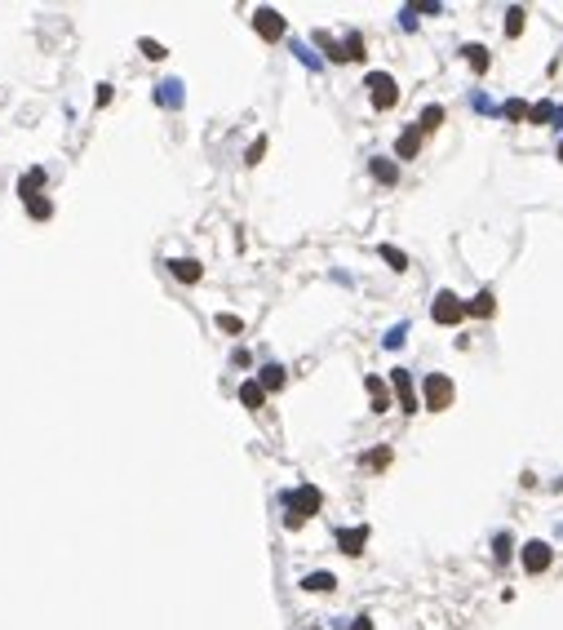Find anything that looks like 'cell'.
<instances>
[{
  "instance_id": "ffe728a7",
  "label": "cell",
  "mask_w": 563,
  "mask_h": 630,
  "mask_svg": "<svg viewBox=\"0 0 563 630\" xmlns=\"http://www.w3.org/2000/svg\"><path fill=\"white\" fill-rule=\"evenodd\" d=\"M373 178H377V183H395V178H399V169H395L390 160H373Z\"/></svg>"
},
{
  "instance_id": "5bb4252c",
  "label": "cell",
  "mask_w": 563,
  "mask_h": 630,
  "mask_svg": "<svg viewBox=\"0 0 563 630\" xmlns=\"http://www.w3.org/2000/svg\"><path fill=\"white\" fill-rule=\"evenodd\" d=\"M493 311H497V298L488 293V289H484V293H475L470 302H466V315H493Z\"/></svg>"
},
{
  "instance_id": "83f0119b",
  "label": "cell",
  "mask_w": 563,
  "mask_h": 630,
  "mask_svg": "<svg viewBox=\"0 0 563 630\" xmlns=\"http://www.w3.org/2000/svg\"><path fill=\"white\" fill-rule=\"evenodd\" d=\"M510 551H514V546H510V537L501 532V537H497V560H510Z\"/></svg>"
},
{
  "instance_id": "4fadbf2b",
  "label": "cell",
  "mask_w": 563,
  "mask_h": 630,
  "mask_svg": "<svg viewBox=\"0 0 563 630\" xmlns=\"http://www.w3.org/2000/svg\"><path fill=\"white\" fill-rule=\"evenodd\" d=\"M338 586V577L333 573H310V577H302V590H310V595H324V590H333Z\"/></svg>"
},
{
  "instance_id": "ba28073f",
  "label": "cell",
  "mask_w": 563,
  "mask_h": 630,
  "mask_svg": "<svg viewBox=\"0 0 563 630\" xmlns=\"http://www.w3.org/2000/svg\"><path fill=\"white\" fill-rule=\"evenodd\" d=\"M364 546H368V528H364V524L338 532V551H342V555H364Z\"/></svg>"
},
{
  "instance_id": "8fae6325",
  "label": "cell",
  "mask_w": 563,
  "mask_h": 630,
  "mask_svg": "<svg viewBox=\"0 0 563 630\" xmlns=\"http://www.w3.org/2000/svg\"><path fill=\"white\" fill-rule=\"evenodd\" d=\"M169 266H173V275H177V280H182V284H196L200 275H205V271H200V262H196V258H177V262H169Z\"/></svg>"
},
{
  "instance_id": "603a6c76",
  "label": "cell",
  "mask_w": 563,
  "mask_h": 630,
  "mask_svg": "<svg viewBox=\"0 0 563 630\" xmlns=\"http://www.w3.org/2000/svg\"><path fill=\"white\" fill-rule=\"evenodd\" d=\"M528 120H532V125H546V120H555V107L537 102V107H528Z\"/></svg>"
},
{
  "instance_id": "5b68a950",
  "label": "cell",
  "mask_w": 563,
  "mask_h": 630,
  "mask_svg": "<svg viewBox=\"0 0 563 630\" xmlns=\"http://www.w3.org/2000/svg\"><path fill=\"white\" fill-rule=\"evenodd\" d=\"M390 391H395V399H399L404 413H417V391H413L409 369H395V373H390Z\"/></svg>"
},
{
  "instance_id": "7c38bea8",
  "label": "cell",
  "mask_w": 563,
  "mask_h": 630,
  "mask_svg": "<svg viewBox=\"0 0 563 630\" xmlns=\"http://www.w3.org/2000/svg\"><path fill=\"white\" fill-rule=\"evenodd\" d=\"M422 151V129H404V138H399V160H413V155Z\"/></svg>"
},
{
  "instance_id": "3957f363",
  "label": "cell",
  "mask_w": 563,
  "mask_h": 630,
  "mask_svg": "<svg viewBox=\"0 0 563 630\" xmlns=\"http://www.w3.org/2000/svg\"><path fill=\"white\" fill-rule=\"evenodd\" d=\"M368 93H373L377 112H390V107L399 102V84H395V76H386V71H373V76H368Z\"/></svg>"
},
{
  "instance_id": "30bf717a",
  "label": "cell",
  "mask_w": 563,
  "mask_h": 630,
  "mask_svg": "<svg viewBox=\"0 0 563 630\" xmlns=\"http://www.w3.org/2000/svg\"><path fill=\"white\" fill-rule=\"evenodd\" d=\"M239 404H244V408H262V404H267V386H262V382H244V386H239Z\"/></svg>"
},
{
  "instance_id": "484cf974",
  "label": "cell",
  "mask_w": 563,
  "mask_h": 630,
  "mask_svg": "<svg viewBox=\"0 0 563 630\" xmlns=\"http://www.w3.org/2000/svg\"><path fill=\"white\" fill-rule=\"evenodd\" d=\"M218 329H226V333H239L244 324H239V315H218Z\"/></svg>"
},
{
  "instance_id": "d6986e66",
  "label": "cell",
  "mask_w": 563,
  "mask_h": 630,
  "mask_svg": "<svg viewBox=\"0 0 563 630\" xmlns=\"http://www.w3.org/2000/svg\"><path fill=\"white\" fill-rule=\"evenodd\" d=\"M381 258L390 262V271H409V258H404V253L395 249V245H381Z\"/></svg>"
},
{
  "instance_id": "7402d4cb",
  "label": "cell",
  "mask_w": 563,
  "mask_h": 630,
  "mask_svg": "<svg viewBox=\"0 0 563 630\" xmlns=\"http://www.w3.org/2000/svg\"><path fill=\"white\" fill-rule=\"evenodd\" d=\"M27 213L35 217V222H45V217H49V213H54V204H49V200H40V196H35V200H27Z\"/></svg>"
},
{
  "instance_id": "4dcf8cb0",
  "label": "cell",
  "mask_w": 563,
  "mask_h": 630,
  "mask_svg": "<svg viewBox=\"0 0 563 630\" xmlns=\"http://www.w3.org/2000/svg\"><path fill=\"white\" fill-rule=\"evenodd\" d=\"M386 346H404V324H399V329H390V333H386Z\"/></svg>"
},
{
  "instance_id": "cb8c5ba5",
  "label": "cell",
  "mask_w": 563,
  "mask_h": 630,
  "mask_svg": "<svg viewBox=\"0 0 563 630\" xmlns=\"http://www.w3.org/2000/svg\"><path fill=\"white\" fill-rule=\"evenodd\" d=\"M523 18H528V14H523V9L514 5L510 14H506V36H519V31H523Z\"/></svg>"
},
{
  "instance_id": "f546056e",
  "label": "cell",
  "mask_w": 563,
  "mask_h": 630,
  "mask_svg": "<svg viewBox=\"0 0 563 630\" xmlns=\"http://www.w3.org/2000/svg\"><path fill=\"white\" fill-rule=\"evenodd\" d=\"M262 155H267V142H253V147H248V164H257Z\"/></svg>"
},
{
  "instance_id": "9c48e42d",
  "label": "cell",
  "mask_w": 563,
  "mask_h": 630,
  "mask_svg": "<svg viewBox=\"0 0 563 630\" xmlns=\"http://www.w3.org/2000/svg\"><path fill=\"white\" fill-rule=\"evenodd\" d=\"M364 386H368V395H373V413H386V408H390L386 382H381V378H364Z\"/></svg>"
},
{
  "instance_id": "9a60e30c",
  "label": "cell",
  "mask_w": 563,
  "mask_h": 630,
  "mask_svg": "<svg viewBox=\"0 0 563 630\" xmlns=\"http://www.w3.org/2000/svg\"><path fill=\"white\" fill-rule=\"evenodd\" d=\"M40 183H45V169H27V174H22V183H18L22 200H35V191H40Z\"/></svg>"
},
{
  "instance_id": "7a4b0ae2",
  "label": "cell",
  "mask_w": 563,
  "mask_h": 630,
  "mask_svg": "<svg viewBox=\"0 0 563 630\" xmlns=\"http://www.w3.org/2000/svg\"><path fill=\"white\" fill-rule=\"evenodd\" d=\"M422 395H426V408L430 413H444V408H452V382L444 378V373H430V378L422 382Z\"/></svg>"
},
{
  "instance_id": "ac0fdd59",
  "label": "cell",
  "mask_w": 563,
  "mask_h": 630,
  "mask_svg": "<svg viewBox=\"0 0 563 630\" xmlns=\"http://www.w3.org/2000/svg\"><path fill=\"white\" fill-rule=\"evenodd\" d=\"M262 386H267V391H280V386H284V369L280 364H267V369H262Z\"/></svg>"
},
{
  "instance_id": "4316f807",
  "label": "cell",
  "mask_w": 563,
  "mask_h": 630,
  "mask_svg": "<svg viewBox=\"0 0 563 630\" xmlns=\"http://www.w3.org/2000/svg\"><path fill=\"white\" fill-rule=\"evenodd\" d=\"M138 49L147 58H164V45H155V40H138Z\"/></svg>"
},
{
  "instance_id": "277c9868",
  "label": "cell",
  "mask_w": 563,
  "mask_h": 630,
  "mask_svg": "<svg viewBox=\"0 0 563 630\" xmlns=\"http://www.w3.org/2000/svg\"><path fill=\"white\" fill-rule=\"evenodd\" d=\"M461 315H466V302L457 293H448V289H444V293H435V302H430V320H435V324H457Z\"/></svg>"
},
{
  "instance_id": "d4e9b609",
  "label": "cell",
  "mask_w": 563,
  "mask_h": 630,
  "mask_svg": "<svg viewBox=\"0 0 563 630\" xmlns=\"http://www.w3.org/2000/svg\"><path fill=\"white\" fill-rule=\"evenodd\" d=\"M364 462H368V466H386V462H390V448H373Z\"/></svg>"
},
{
  "instance_id": "44dd1931",
  "label": "cell",
  "mask_w": 563,
  "mask_h": 630,
  "mask_svg": "<svg viewBox=\"0 0 563 630\" xmlns=\"http://www.w3.org/2000/svg\"><path fill=\"white\" fill-rule=\"evenodd\" d=\"M342 49H346V58H355V63H359V58H364V36H359V31H351V36H346V45H342Z\"/></svg>"
},
{
  "instance_id": "52a82bcc",
  "label": "cell",
  "mask_w": 563,
  "mask_h": 630,
  "mask_svg": "<svg viewBox=\"0 0 563 630\" xmlns=\"http://www.w3.org/2000/svg\"><path fill=\"white\" fill-rule=\"evenodd\" d=\"M253 27H257L262 40H280V36H284V18L275 14V9H257V14H253Z\"/></svg>"
},
{
  "instance_id": "f1b7e54d",
  "label": "cell",
  "mask_w": 563,
  "mask_h": 630,
  "mask_svg": "<svg viewBox=\"0 0 563 630\" xmlns=\"http://www.w3.org/2000/svg\"><path fill=\"white\" fill-rule=\"evenodd\" d=\"M506 116L510 120H523V116H528V107H523V102H506Z\"/></svg>"
},
{
  "instance_id": "8992f818",
  "label": "cell",
  "mask_w": 563,
  "mask_h": 630,
  "mask_svg": "<svg viewBox=\"0 0 563 630\" xmlns=\"http://www.w3.org/2000/svg\"><path fill=\"white\" fill-rule=\"evenodd\" d=\"M550 560H555V551H550L546 541H528V546H523V568H528V573H546Z\"/></svg>"
},
{
  "instance_id": "6da1fadb",
  "label": "cell",
  "mask_w": 563,
  "mask_h": 630,
  "mask_svg": "<svg viewBox=\"0 0 563 630\" xmlns=\"http://www.w3.org/2000/svg\"><path fill=\"white\" fill-rule=\"evenodd\" d=\"M319 502H324V498H319L315 484H302V489H293V493H289V515H284V524H289V528H302L306 519L319 511Z\"/></svg>"
},
{
  "instance_id": "e0dca14e",
  "label": "cell",
  "mask_w": 563,
  "mask_h": 630,
  "mask_svg": "<svg viewBox=\"0 0 563 630\" xmlns=\"http://www.w3.org/2000/svg\"><path fill=\"white\" fill-rule=\"evenodd\" d=\"M439 125H444V107H426V112H422V125H417V129H422V133H435Z\"/></svg>"
},
{
  "instance_id": "2e32d148",
  "label": "cell",
  "mask_w": 563,
  "mask_h": 630,
  "mask_svg": "<svg viewBox=\"0 0 563 630\" xmlns=\"http://www.w3.org/2000/svg\"><path fill=\"white\" fill-rule=\"evenodd\" d=\"M466 63H470V71L484 76V71H488V49H484V45H466Z\"/></svg>"
},
{
  "instance_id": "d6a6232c",
  "label": "cell",
  "mask_w": 563,
  "mask_h": 630,
  "mask_svg": "<svg viewBox=\"0 0 563 630\" xmlns=\"http://www.w3.org/2000/svg\"><path fill=\"white\" fill-rule=\"evenodd\" d=\"M559 160H563V142H559Z\"/></svg>"
},
{
  "instance_id": "1f68e13d",
  "label": "cell",
  "mask_w": 563,
  "mask_h": 630,
  "mask_svg": "<svg viewBox=\"0 0 563 630\" xmlns=\"http://www.w3.org/2000/svg\"><path fill=\"white\" fill-rule=\"evenodd\" d=\"M351 630H373V622H368V617H359V622H355Z\"/></svg>"
}]
</instances>
